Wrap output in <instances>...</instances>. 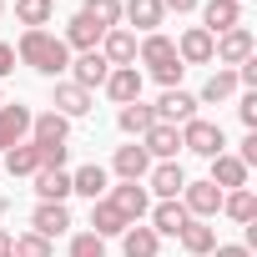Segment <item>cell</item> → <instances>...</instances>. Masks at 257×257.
Returning a JSON list of instances; mask_svg holds the SVG:
<instances>
[{"mask_svg":"<svg viewBox=\"0 0 257 257\" xmlns=\"http://www.w3.org/2000/svg\"><path fill=\"white\" fill-rule=\"evenodd\" d=\"M16 61L31 66V71L46 76V81H61V76L71 71V51H66V41L51 36V31H21V41H16Z\"/></svg>","mask_w":257,"mask_h":257,"instance_id":"cell-1","label":"cell"},{"mask_svg":"<svg viewBox=\"0 0 257 257\" xmlns=\"http://www.w3.org/2000/svg\"><path fill=\"white\" fill-rule=\"evenodd\" d=\"M137 61L147 66L142 76H152V81H162V91H172V86H182V61H177V46H172V36H162V31H152V36H142L137 41Z\"/></svg>","mask_w":257,"mask_h":257,"instance_id":"cell-2","label":"cell"},{"mask_svg":"<svg viewBox=\"0 0 257 257\" xmlns=\"http://www.w3.org/2000/svg\"><path fill=\"white\" fill-rule=\"evenodd\" d=\"M182 132V152H192V157H222L227 152V137H222V126L217 121H207V116H192L187 126H177Z\"/></svg>","mask_w":257,"mask_h":257,"instance_id":"cell-3","label":"cell"},{"mask_svg":"<svg viewBox=\"0 0 257 257\" xmlns=\"http://www.w3.org/2000/svg\"><path fill=\"white\" fill-rule=\"evenodd\" d=\"M252 56H257V36H252L247 26H232V31L212 36V61H217V66L237 71V66H242V61H252Z\"/></svg>","mask_w":257,"mask_h":257,"instance_id":"cell-4","label":"cell"},{"mask_svg":"<svg viewBox=\"0 0 257 257\" xmlns=\"http://www.w3.org/2000/svg\"><path fill=\"white\" fill-rule=\"evenodd\" d=\"M177 202L187 207V217H197V222H212V217L222 212V187H212V182L202 177V182H187Z\"/></svg>","mask_w":257,"mask_h":257,"instance_id":"cell-5","label":"cell"},{"mask_svg":"<svg viewBox=\"0 0 257 257\" xmlns=\"http://www.w3.org/2000/svg\"><path fill=\"white\" fill-rule=\"evenodd\" d=\"M106 202H111L126 222H142V217L152 212V192H147V182H116V187L106 192Z\"/></svg>","mask_w":257,"mask_h":257,"instance_id":"cell-6","label":"cell"},{"mask_svg":"<svg viewBox=\"0 0 257 257\" xmlns=\"http://www.w3.org/2000/svg\"><path fill=\"white\" fill-rule=\"evenodd\" d=\"M31 116H36V111H31L26 101H6V106H0V152L31 142Z\"/></svg>","mask_w":257,"mask_h":257,"instance_id":"cell-7","label":"cell"},{"mask_svg":"<svg viewBox=\"0 0 257 257\" xmlns=\"http://www.w3.org/2000/svg\"><path fill=\"white\" fill-rule=\"evenodd\" d=\"M187 182H192V177L182 172V162H152V172H147V192H152L157 202H177Z\"/></svg>","mask_w":257,"mask_h":257,"instance_id":"cell-8","label":"cell"},{"mask_svg":"<svg viewBox=\"0 0 257 257\" xmlns=\"http://www.w3.org/2000/svg\"><path fill=\"white\" fill-rule=\"evenodd\" d=\"M162 21H167L162 0H121V26H126V31L152 36V31H162Z\"/></svg>","mask_w":257,"mask_h":257,"instance_id":"cell-9","label":"cell"},{"mask_svg":"<svg viewBox=\"0 0 257 257\" xmlns=\"http://www.w3.org/2000/svg\"><path fill=\"white\" fill-rule=\"evenodd\" d=\"M76 222H71V207L66 202H36V212H31V232H41L46 242H56V237H66Z\"/></svg>","mask_w":257,"mask_h":257,"instance_id":"cell-10","label":"cell"},{"mask_svg":"<svg viewBox=\"0 0 257 257\" xmlns=\"http://www.w3.org/2000/svg\"><path fill=\"white\" fill-rule=\"evenodd\" d=\"M91 106H96L91 91H81L76 81H56V91H51V111H61L66 121H81V116H91Z\"/></svg>","mask_w":257,"mask_h":257,"instance_id":"cell-11","label":"cell"},{"mask_svg":"<svg viewBox=\"0 0 257 257\" xmlns=\"http://www.w3.org/2000/svg\"><path fill=\"white\" fill-rule=\"evenodd\" d=\"M157 121H167V126H187L192 116H197V96L192 91H182V86H172V91H162L157 96Z\"/></svg>","mask_w":257,"mask_h":257,"instance_id":"cell-12","label":"cell"},{"mask_svg":"<svg viewBox=\"0 0 257 257\" xmlns=\"http://www.w3.org/2000/svg\"><path fill=\"white\" fill-rule=\"evenodd\" d=\"M142 86H147V76L137 71V66H111V76H106V96L116 101V106H132V101H142Z\"/></svg>","mask_w":257,"mask_h":257,"instance_id":"cell-13","label":"cell"},{"mask_svg":"<svg viewBox=\"0 0 257 257\" xmlns=\"http://www.w3.org/2000/svg\"><path fill=\"white\" fill-rule=\"evenodd\" d=\"M31 142L36 147H71V121L61 111H36L31 116Z\"/></svg>","mask_w":257,"mask_h":257,"instance_id":"cell-14","label":"cell"},{"mask_svg":"<svg viewBox=\"0 0 257 257\" xmlns=\"http://www.w3.org/2000/svg\"><path fill=\"white\" fill-rule=\"evenodd\" d=\"M81 91H96V86H106V76H111V66H106V56L101 51H81V56H71V71H66Z\"/></svg>","mask_w":257,"mask_h":257,"instance_id":"cell-15","label":"cell"},{"mask_svg":"<svg viewBox=\"0 0 257 257\" xmlns=\"http://www.w3.org/2000/svg\"><path fill=\"white\" fill-rule=\"evenodd\" d=\"M202 31L207 36H222L232 26H242V0H202Z\"/></svg>","mask_w":257,"mask_h":257,"instance_id":"cell-16","label":"cell"},{"mask_svg":"<svg viewBox=\"0 0 257 257\" xmlns=\"http://www.w3.org/2000/svg\"><path fill=\"white\" fill-rule=\"evenodd\" d=\"M172 46H177V61H182V66H212V36H207L202 26H187Z\"/></svg>","mask_w":257,"mask_h":257,"instance_id":"cell-17","label":"cell"},{"mask_svg":"<svg viewBox=\"0 0 257 257\" xmlns=\"http://www.w3.org/2000/svg\"><path fill=\"white\" fill-rule=\"evenodd\" d=\"M96 51L106 56V66H137V31L116 26V31H106V36H101V46H96Z\"/></svg>","mask_w":257,"mask_h":257,"instance_id":"cell-18","label":"cell"},{"mask_svg":"<svg viewBox=\"0 0 257 257\" xmlns=\"http://www.w3.org/2000/svg\"><path fill=\"white\" fill-rule=\"evenodd\" d=\"M111 172H116L121 182H147V172H152V157H147V147H142V142H132V147H116V157H111Z\"/></svg>","mask_w":257,"mask_h":257,"instance_id":"cell-19","label":"cell"},{"mask_svg":"<svg viewBox=\"0 0 257 257\" xmlns=\"http://www.w3.org/2000/svg\"><path fill=\"white\" fill-rule=\"evenodd\" d=\"M71 192H81L86 202H101V197L111 192V172H106L101 162H86V167L71 172Z\"/></svg>","mask_w":257,"mask_h":257,"instance_id":"cell-20","label":"cell"},{"mask_svg":"<svg viewBox=\"0 0 257 257\" xmlns=\"http://www.w3.org/2000/svg\"><path fill=\"white\" fill-rule=\"evenodd\" d=\"M142 147H147L152 162H177V152H182V132H177V126H167V121H157L152 132L142 137Z\"/></svg>","mask_w":257,"mask_h":257,"instance_id":"cell-21","label":"cell"},{"mask_svg":"<svg viewBox=\"0 0 257 257\" xmlns=\"http://www.w3.org/2000/svg\"><path fill=\"white\" fill-rule=\"evenodd\" d=\"M101 36H106V31L76 11V16L66 21V36H61V41H66V51H71V56H81V51H96V46H101Z\"/></svg>","mask_w":257,"mask_h":257,"instance_id":"cell-22","label":"cell"},{"mask_svg":"<svg viewBox=\"0 0 257 257\" xmlns=\"http://www.w3.org/2000/svg\"><path fill=\"white\" fill-rule=\"evenodd\" d=\"M207 182H212V187H222V192H237V187H247V167H242L232 152H222V157H212V162H207Z\"/></svg>","mask_w":257,"mask_h":257,"instance_id":"cell-23","label":"cell"},{"mask_svg":"<svg viewBox=\"0 0 257 257\" xmlns=\"http://www.w3.org/2000/svg\"><path fill=\"white\" fill-rule=\"evenodd\" d=\"M147 217H152V222H147V227H152V232H157V237H182V227H187V222H192V217H187V207H182V202H152V212H147Z\"/></svg>","mask_w":257,"mask_h":257,"instance_id":"cell-24","label":"cell"},{"mask_svg":"<svg viewBox=\"0 0 257 257\" xmlns=\"http://www.w3.org/2000/svg\"><path fill=\"white\" fill-rule=\"evenodd\" d=\"M121 257H162V237L147 222H132L121 232Z\"/></svg>","mask_w":257,"mask_h":257,"instance_id":"cell-25","label":"cell"},{"mask_svg":"<svg viewBox=\"0 0 257 257\" xmlns=\"http://www.w3.org/2000/svg\"><path fill=\"white\" fill-rule=\"evenodd\" d=\"M116 126H121V132L132 137V142H142V137L152 132V126H157V111H152L147 101H132V106H116Z\"/></svg>","mask_w":257,"mask_h":257,"instance_id":"cell-26","label":"cell"},{"mask_svg":"<svg viewBox=\"0 0 257 257\" xmlns=\"http://www.w3.org/2000/svg\"><path fill=\"white\" fill-rule=\"evenodd\" d=\"M242 86H237V71H227V66H217L212 76H207V86L197 91V106H222V101H232Z\"/></svg>","mask_w":257,"mask_h":257,"instance_id":"cell-27","label":"cell"},{"mask_svg":"<svg viewBox=\"0 0 257 257\" xmlns=\"http://www.w3.org/2000/svg\"><path fill=\"white\" fill-rule=\"evenodd\" d=\"M177 242H182V252H192V257H212V247H217V227L192 217V222L182 227V237H177Z\"/></svg>","mask_w":257,"mask_h":257,"instance_id":"cell-28","label":"cell"},{"mask_svg":"<svg viewBox=\"0 0 257 257\" xmlns=\"http://www.w3.org/2000/svg\"><path fill=\"white\" fill-rule=\"evenodd\" d=\"M126 227H132V222H126V217H121L106 197H101V202H91V232H96L101 242H106V237H121Z\"/></svg>","mask_w":257,"mask_h":257,"instance_id":"cell-29","label":"cell"},{"mask_svg":"<svg viewBox=\"0 0 257 257\" xmlns=\"http://www.w3.org/2000/svg\"><path fill=\"white\" fill-rule=\"evenodd\" d=\"M31 182H36V197H41V202H66V197H71V172L41 167V172H36Z\"/></svg>","mask_w":257,"mask_h":257,"instance_id":"cell-30","label":"cell"},{"mask_svg":"<svg viewBox=\"0 0 257 257\" xmlns=\"http://www.w3.org/2000/svg\"><path fill=\"white\" fill-rule=\"evenodd\" d=\"M222 212L237 222V227H247V222H257V192L252 187H237V192H222Z\"/></svg>","mask_w":257,"mask_h":257,"instance_id":"cell-31","label":"cell"},{"mask_svg":"<svg viewBox=\"0 0 257 257\" xmlns=\"http://www.w3.org/2000/svg\"><path fill=\"white\" fill-rule=\"evenodd\" d=\"M0 162H6L11 177H36V172H41V152H36V142H21V147H11V152H0Z\"/></svg>","mask_w":257,"mask_h":257,"instance_id":"cell-32","label":"cell"},{"mask_svg":"<svg viewBox=\"0 0 257 257\" xmlns=\"http://www.w3.org/2000/svg\"><path fill=\"white\" fill-rule=\"evenodd\" d=\"M16 21L26 31H46L56 21V0H16Z\"/></svg>","mask_w":257,"mask_h":257,"instance_id":"cell-33","label":"cell"},{"mask_svg":"<svg viewBox=\"0 0 257 257\" xmlns=\"http://www.w3.org/2000/svg\"><path fill=\"white\" fill-rule=\"evenodd\" d=\"M81 16L96 21L101 31H116L121 26V0H81Z\"/></svg>","mask_w":257,"mask_h":257,"instance_id":"cell-34","label":"cell"},{"mask_svg":"<svg viewBox=\"0 0 257 257\" xmlns=\"http://www.w3.org/2000/svg\"><path fill=\"white\" fill-rule=\"evenodd\" d=\"M11 257H56V247H51L41 232H21V237L11 242Z\"/></svg>","mask_w":257,"mask_h":257,"instance_id":"cell-35","label":"cell"},{"mask_svg":"<svg viewBox=\"0 0 257 257\" xmlns=\"http://www.w3.org/2000/svg\"><path fill=\"white\" fill-rule=\"evenodd\" d=\"M66 257H106V242L96 237V232H76L71 237V252Z\"/></svg>","mask_w":257,"mask_h":257,"instance_id":"cell-36","label":"cell"},{"mask_svg":"<svg viewBox=\"0 0 257 257\" xmlns=\"http://www.w3.org/2000/svg\"><path fill=\"white\" fill-rule=\"evenodd\" d=\"M237 116H242V126H247V132H257V91H247V96L237 101Z\"/></svg>","mask_w":257,"mask_h":257,"instance_id":"cell-37","label":"cell"},{"mask_svg":"<svg viewBox=\"0 0 257 257\" xmlns=\"http://www.w3.org/2000/svg\"><path fill=\"white\" fill-rule=\"evenodd\" d=\"M232 157L252 172V167H257V132H247V137H242V152H232Z\"/></svg>","mask_w":257,"mask_h":257,"instance_id":"cell-38","label":"cell"},{"mask_svg":"<svg viewBox=\"0 0 257 257\" xmlns=\"http://www.w3.org/2000/svg\"><path fill=\"white\" fill-rule=\"evenodd\" d=\"M212 257H252V247H242V242H217Z\"/></svg>","mask_w":257,"mask_h":257,"instance_id":"cell-39","label":"cell"},{"mask_svg":"<svg viewBox=\"0 0 257 257\" xmlns=\"http://www.w3.org/2000/svg\"><path fill=\"white\" fill-rule=\"evenodd\" d=\"M16 71V46H6V41H0V81H6Z\"/></svg>","mask_w":257,"mask_h":257,"instance_id":"cell-40","label":"cell"},{"mask_svg":"<svg viewBox=\"0 0 257 257\" xmlns=\"http://www.w3.org/2000/svg\"><path fill=\"white\" fill-rule=\"evenodd\" d=\"M202 0H162V11H177V16H192Z\"/></svg>","mask_w":257,"mask_h":257,"instance_id":"cell-41","label":"cell"},{"mask_svg":"<svg viewBox=\"0 0 257 257\" xmlns=\"http://www.w3.org/2000/svg\"><path fill=\"white\" fill-rule=\"evenodd\" d=\"M11 242H16V237H11L6 227H0V257H11Z\"/></svg>","mask_w":257,"mask_h":257,"instance_id":"cell-42","label":"cell"},{"mask_svg":"<svg viewBox=\"0 0 257 257\" xmlns=\"http://www.w3.org/2000/svg\"><path fill=\"white\" fill-rule=\"evenodd\" d=\"M6 207H11V202H6V197H0V222H6Z\"/></svg>","mask_w":257,"mask_h":257,"instance_id":"cell-43","label":"cell"},{"mask_svg":"<svg viewBox=\"0 0 257 257\" xmlns=\"http://www.w3.org/2000/svg\"><path fill=\"white\" fill-rule=\"evenodd\" d=\"M0 106H6V86H0Z\"/></svg>","mask_w":257,"mask_h":257,"instance_id":"cell-44","label":"cell"},{"mask_svg":"<svg viewBox=\"0 0 257 257\" xmlns=\"http://www.w3.org/2000/svg\"><path fill=\"white\" fill-rule=\"evenodd\" d=\"M0 16H6V0H0Z\"/></svg>","mask_w":257,"mask_h":257,"instance_id":"cell-45","label":"cell"}]
</instances>
